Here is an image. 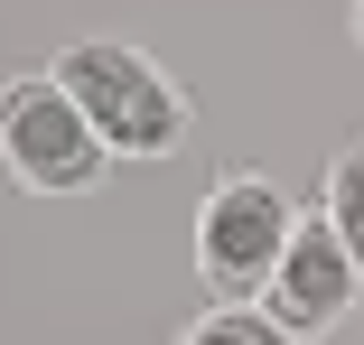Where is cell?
Masks as SVG:
<instances>
[{"label": "cell", "instance_id": "cell-1", "mask_svg": "<svg viewBox=\"0 0 364 345\" xmlns=\"http://www.w3.org/2000/svg\"><path fill=\"white\" fill-rule=\"evenodd\" d=\"M47 75L75 94V112L94 121V141L112 159H178L187 150V94L168 84V65L140 56L131 38H75Z\"/></svg>", "mask_w": 364, "mask_h": 345}, {"label": "cell", "instance_id": "cell-2", "mask_svg": "<svg viewBox=\"0 0 364 345\" xmlns=\"http://www.w3.org/2000/svg\"><path fill=\"white\" fill-rule=\"evenodd\" d=\"M0 168L28 196H85L103 187L112 150L94 141V121L75 112V94L56 75H10L0 84Z\"/></svg>", "mask_w": 364, "mask_h": 345}, {"label": "cell", "instance_id": "cell-3", "mask_svg": "<svg viewBox=\"0 0 364 345\" xmlns=\"http://www.w3.org/2000/svg\"><path fill=\"white\" fill-rule=\"evenodd\" d=\"M289 234H299V205H289L271 177H225L196 205V270L215 299H262L271 270L289 261Z\"/></svg>", "mask_w": 364, "mask_h": 345}, {"label": "cell", "instance_id": "cell-4", "mask_svg": "<svg viewBox=\"0 0 364 345\" xmlns=\"http://www.w3.org/2000/svg\"><path fill=\"white\" fill-rule=\"evenodd\" d=\"M364 299V270H355V252H346V234L327 224V215H299V234H289V261L271 270V290H262V308L289 327V336H327L346 308Z\"/></svg>", "mask_w": 364, "mask_h": 345}, {"label": "cell", "instance_id": "cell-5", "mask_svg": "<svg viewBox=\"0 0 364 345\" xmlns=\"http://www.w3.org/2000/svg\"><path fill=\"white\" fill-rule=\"evenodd\" d=\"M178 345H299V336H289V327H280L271 308H243V299H215V308H205V317H196V327L178 336Z\"/></svg>", "mask_w": 364, "mask_h": 345}, {"label": "cell", "instance_id": "cell-6", "mask_svg": "<svg viewBox=\"0 0 364 345\" xmlns=\"http://www.w3.org/2000/svg\"><path fill=\"white\" fill-rule=\"evenodd\" d=\"M327 224L346 234V252H355V270H364V141H346L336 168H327Z\"/></svg>", "mask_w": 364, "mask_h": 345}, {"label": "cell", "instance_id": "cell-7", "mask_svg": "<svg viewBox=\"0 0 364 345\" xmlns=\"http://www.w3.org/2000/svg\"><path fill=\"white\" fill-rule=\"evenodd\" d=\"M355 38H364V0H355Z\"/></svg>", "mask_w": 364, "mask_h": 345}]
</instances>
